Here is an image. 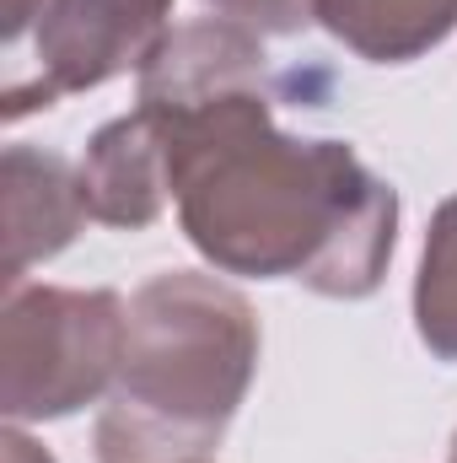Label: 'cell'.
Masks as SVG:
<instances>
[{
    "label": "cell",
    "instance_id": "obj_7",
    "mask_svg": "<svg viewBox=\"0 0 457 463\" xmlns=\"http://www.w3.org/2000/svg\"><path fill=\"white\" fill-rule=\"evenodd\" d=\"M312 16L371 65H409L457 33V0H312Z\"/></svg>",
    "mask_w": 457,
    "mask_h": 463
},
{
    "label": "cell",
    "instance_id": "obj_4",
    "mask_svg": "<svg viewBox=\"0 0 457 463\" xmlns=\"http://www.w3.org/2000/svg\"><path fill=\"white\" fill-rule=\"evenodd\" d=\"M173 33V0H49L33 27V71L11 76L5 118L54 109L70 92L108 87L114 76H140L145 60Z\"/></svg>",
    "mask_w": 457,
    "mask_h": 463
},
{
    "label": "cell",
    "instance_id": "obj_6",
    "mask_svg": "<svg viewBox=\"0 0 457 463\" xmlns=\"http://www.w3.org/2000/svg\"><path fill=\"white\" fill-rule=\"evenodd\" d=\"M81 189H87L92 222L124 227V232L151 227V222L167 211V200H173V184H167V146H162L156 118L145 114V109H129L124 118L103 124V129L87 140Z\"/></svg>",
    "mask_w": 457,
    "mask_h": 463
},
{
    "label": "cell",
    "instance_id": "obj_12",
    "mask_svg": "<svg viewBox=\"0 0 457 463\" xmlns=\"http://www.w3.org/2000/svg\"><path fill=\"white\" fill-rule=\"evenodd\" d=\"M452 463H457V437H452Z\"/></svg>",
    "mask_w": 457,
    "mask_h": 463
},
{
    "label": "cell",
    "instance_id": "obj_3",
    "mask_svg": "<svg viewBox=\"0 0 457 463\" xmlns=\"http://www.w3.org/2000/svg\"><path fill=\"white\" fill-rule=\"evenodd\" d=\"M129 340L118 291L16 286L0 318V410L11 426L65 420L114 393Z\"/></svg>",
    "mask_w": 457,
    "mask_h": 463
},
{
    "label": "cell",
    "instance_id": "obj_8",
    "mask_svg": "<svg viewBox=\"0 0 457 463\" xmlns=\"http://www.w3.org/2000/svg\"><path fill=\"white\" fill-rule=\"evenodd\" d=\"M415 329L436 361H457V194L436 205L420 275H415Z\"/></svg>",
    "mask_w": 457,
    "mask_h": 463
},
{
    "label": "cell",
    "instance_id": "obj_5",
    "mask_svg": "<svg viewBox=\"0 0 457 463\" xmlns=\"http://www.w3.org/2000/svg\"><path fill=\"white\" fill-rule=\"evenodd\" d=\"M0 184H5V291H16L33 264L76 242L92 211H87L81 167L22 140L5 146Z\"/></svg>",
    "mask_w": 457,
    "mask_h": 463
},
{
    "label": "cell",
    "instance_id": "obj_11",
    "mask_svg": "<svg viewBox=\"0 0 457 463\" xmlns=\"http://www.w3.org/2000/svg\"><path fill=\"white\" fill-rule=\"evenodd\" d=\"M0 448H5V463H54V458H49V448H38L22 426H5Z\"/></svg>",
    "mask_w": 457,
    "mask_h": 463
},
{
    "label": "cell",
    "instance_id": "obj_1",
    "mask_svg": "<svg viewBox=\"0 0 457 463\" xmlns=\"http://www.w3.org/2000/svg\"><path fill=\"white\" fill-rule=\"evenodd\" d=\"M145 109V103H135ZM167 146L178 227L205 264L360 302L398 248V194L344 140L285 135L269 92L145 109Z\"/></svg>",
    "mask_w": 457,
    "mask_h": 463
},
{
    "label": "cell",
    "instance_id": "obj_13",
    "mask_svg": "<svg viewBox=\"0 0 457 463\" xmlns=\"http://www.w3.org/2000/svg\"><path fill=\"white\" fill-rule=\"evenodd\" d=\"M200 463H205V458H200Z\"/></svg>",
    "mask_w": 457,
    "mask_h": 463
},
{
    "label": "cell",
    "instance_id": "obj_9",
    "mask_svg": "<svg viewBox=\"0 0 457 463\" xmlns=\"http://www.w3.org/2000/svg\"><path fill=\"white\" fill-rule=\"evenodd\" d=\"M216 16L227 22H242L253 33H269V38H291L302 27H312V0H205Z\"/></svg>",
    "mask_w": 457,
    "mask_h": 463
},
{
    "label": "cell",
    "instance_id": "obj_10",
    "mask_svg": "<svg viewBox=\"0 0 457 463\" xmlns=\"http://www.w3.org/2000/svg\"><path fill=\"white\" fill-rule=\"evenodd\" d=\"M43 11H49V0H0V38L16 49V43L38 27Z\"/></svg>",
    "mask_w": 457,
    "mask_h": 463
},
{
    "label": "cell",
    "instance_id": "obj_2",
    "mask_svg": "<svg viewBox=\"0 0 457 463\" xmlns=\"http://www.w3.org/2000/svg\"><path fill=\"white\" fill-rule=\"evenodd\" d=\"M258 372L253 302L200 269H167L129 297L118 383L98 415V463H200L221 448Z\"/></svg>",
    "mask_w": 457,
    "mask_h": 463
}]
</instances>
